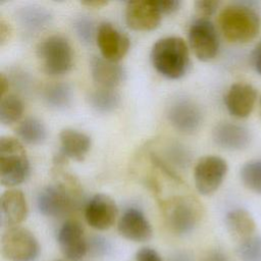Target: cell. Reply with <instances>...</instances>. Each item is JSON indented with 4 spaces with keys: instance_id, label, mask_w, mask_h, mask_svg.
Instances as JSON below:
<instances>
[{
    "instance_id": "1",
    "label": "cell",
    "mask_w": 261,
    "mask_h": 261,
    "mask_svg": "<svg viewBox=\"0 0 261 261\" xmlns=\"http://www.w3.org/2000/svg\"><path fill=\"white\" fill-rule=\"evenodd\" d=\"M218 23L224 38L232 43H248L254 40L261 30L258 12L241 3L225 6L219 13Z\"/></svg>"
},
{
    "instance_id": "2",
    "label": "cell",
    "mask_w": 261,
    "mask_h": 261,
    "mask_svg": "<svg viewBox=\"0 0 261 261\" xmlns=\"http://www.w3.org/2000/svg\"><path fill=\"white\" fill-rule=\"evenodd\" d=\"M151 60L161 75L170 80L179 79L189 67L188 46L179 37L172 36L159 39L152 47Z\"/></svg>"
},
{
    "instance_id": "3",
    "label": "cell",
    "mask_w": 261,
    "mask_h": 261,
    "mask_svg": "<svg viewBox=\"0 0 261 261\" xmlns=\"http://www.w3.org/2000/svg\"><path fill=\"white\" fill-rule=\"evenodd\" d=\"M30 161L21 142L12 137L0 139V180L4 187H15L25 180Z\"/></svg>"
},
{
    "instance_id": "4",
    "label": "cell",
    "mask_w": 261,
    "mask_h": 261,
    "mask_svg": "<svg viewBox=\"0 0 261 261\" xmlns=\"http://www.w3.org/2000/svg\"><path fill=\"white\" fill-rule=\"evenodd\" d=\"M162 212L168 228L175 234H187L199 223L202 207L192 196H175L162 202Z\"/></svg>"
},
{
    "instance_id": "5",
    "label": "cell",
    "mask_w": 261,
    "mask_h": 261,
    "mask_svg": "<svg viewBox=\"0 0 261 261\" xmlns=\"http://www.w3.org/2000/svg\"><path fill=\"white\" fill-rule=\"evenodd\" d=\"M37 56L43 70L50 75L66 73L72 65V49L62 36L53 35L39 43Z\"/></svg>"
},
{
    "instance_id": "6",
    "label": "cell",
    "mask_w": 261,
    "mask_h": 261,
    "mask_svg": "<svg viewBox=\"0 0 261 261\" xmlns=\"http://www.w3.org/2000/svg\"><path fill=\"white\" fill-rule=\"evenodd\" d=\"M1 252L8 261H35L40 254V245L32 231L13 226L2 234Z\"/></svg>"
},
{
    "instance_id": "7",
    "label": "cell",
    "mask_w": 261,
    "mask_h": 261,
    "mask_svg": "<svg viewBox=\"0 0 261 261\" xmlns=\"http://www.w3.org/2000/svg\"><path fill=\"white\" fill-rule=\"evenodd\" d=\"M80 195V192L56 181L53 186L46 187L39 193L37 206L45 216H64L76 207Z\"/></svg>"
},
{
    "instance_id": "8",
    "label": "cell",
    "mask_w": 261,
    "mask_h": 261,
    "mask_svg": "<svg viewBox=\"0 0 261 261\" xmlns=\"http://www.w3.org/2000/svg\"><path fill=\"white\" fill-rule=\"evenodd\" d=\"M227 172L226 161L214 155L200 158L194 169V179L198 192L202 195H211L222 184Z\"/></svg>"
},
{
    "instance_id": "9",
    "label": "cell",
    "mask_w": 261,
    "mask_h": 261,
    "mask_svg": "<svg viewBox=\"0 0 261 261\" xmlns=\"http://www.w3.org/2000/svg\"><path fill=\"white\" fill-rule=\"evenodd\" d=\"M189 43L201 61L213 59L219 49V40L214 24L208 18H198L189 31Z\"/></svg>"
},
{
    "instance_id": "10",
    "label": "cell",
    "mask_w": 261,
    "mask_h": 261,
    "mask_svg": "<svg viewBox=\"0 0 261 261\" xmlns=\"http://www.w3.org/2000/svg\"><path fill=\"white\" fill-rule=\"evenodd\" d=\"M167 118L177 130L185 134H192L200 127L203 115L201 108L196 102L187 97H179L169 105Z\"/></svg>"
},
{
    "instance_id": "11",
    "label": "cell",
    "mask_w": 261,
    "mask_h": 261,
    "mask_svg": "<svg viewBox=\"0 0 261 261\" xmlns=\"http://www.w3.org/2000/svg\"><path fill=\"white\" fill-rule=\"evenodd\" d=\"M57 243L62 255L70 261L82 260L89 250L84 228L76 220H67L60 226Z\"/></svg>"
},
{
    "instance_id": "12",
    "label": "cell",
    "mask_w": 261,
    "mask_h": 261,
    "mask_svg": "<svg viewBox=\"0 0 261 261\" xmlns=\"http://www.w3.org/2000/svg\"><path fill=\"white\" fill-rule=\"evenodd\" d=\"M162 13L155 0H135L126 4L125 20L135 31H152L159 25Z\"/></svg>"
},
{
    "instance_id": "13",
    "label": "cell",
    "mask_w": 261,
    "mask_h": 261,
    "mask_svg": "<svg viewBox=\"0 0 261 261\" xmlns=\"http://www.w3.org/2000/svg\"><path fill=\"white\" fill-rule=\"evenodd\" d=\"M96 40L102 57L110 61H119L129 49L127 36L109 22L100 23L97 29Z\"/></svg>"
},
{
    "instance_id": "14",
    "label": "cell",
    "mask_w": 261,
    "mask_h": 261,
    "mask_svg": "<svg viewBox=\"0 0 261 261\" xmlns=\"http://www.w3.org/2000/svg\"><path fill=\"white\" fill-rule=\"evenodd\" d=\"M117 214L118 209L114 200L105 194L93 196L85 207V218L88 224L98 230L111 227Z\"/></svg>"
},
{
    "instance_id": "15",
    "label": "cell",
    "mask_w": 261,
    "mask_h": 261,
    "mask_svg": "<svg viewBox=\"0 0 261 261\" xmlns=\"http://www.w3.org/2000/svg\"><path fill=\"white\" fill-rule=\"evenodd\" d=\"M257 99L256 89L247 83L232 84L225 96L224 104L227 111L237 118L248 117L255 105Z\"/></svg>"
},
{
    "instance_id": "16",
    "label": "cell",
    "mask_w": 261,
    "mask_h": 261,
    "mask_svg": "<svg viewBox=\"0 0 261 261\" xmlns=\"http://www.w3.org/2000/svg\"><path fill=\"white\" fill-rule=\"evenodd\" d=\"M117 229L124 239L137 243L147 242L152 238V226L145 214L137 208H128L118 220Z\"/></svg>"
},
{
    "instance_id": "17",
    "label": "cell",
    "mask_w": 261,
    "mask_h": 261,
    "mask_svg": "<svg viewBox=\"0 0 261 261\" xmlns=\"http://www.w3.org/2000/svg\"><path fill=\"white\" fill-rule=\"evenodd\" d=\"M212 137L217 146L230 151L243 150L248 147L251 141V135L247 127L229 121L216 124Z\"/></svg>"
},
{
    "instance_id": "18",
    "label": "cell",
    "mask_w": 261,
    "mask_h": 261,
    "mask_svg": "<svg viewBox=\"0 0 261 261\" xmlns=\"http://www.w3.org/2000/svg\"><path fill=\"white\" fill-rule=\"evenodd\" d=\"M28 215V204L23 193L9 189L1 195V222L8 227L17 226Z\"/></svg>"
},
{
    "instance_id": "19",
    "label": "cell",
    "mask_w": 261,
    "mask_h": 261,
    "mask_svg": "<svg viewBox=\"0 0 261 261\" xmlns=\"http://www.w3.org/2000/svg\"><path fill=\"white\" fill-rule=\"evenodd\" d=\"M91 74L98 88L114 89L124 80L123 68L114 61L103 57H94L91 60Z\"/></svg>"
},
{
    "instance_id": "20",
    "label": "cell",
    "mask_w": 261,
    "mask_h": 261,
    "mask_svg": "<svg viewBox=\"0 0 261 261\" xmlns=\"http://www.w3.org/2000/svg\"><path fill=\"white\" fill-rule=\"evenodd\" d=\"M61 152L65 158L82 161L91 148L90 137L74 128H64L59 134Z\"/></svg>"
},
{
    "instance_id": "21",
    "label": "cell",
    "mask_w": 261,
    "mask_h": 261,
    "mask_svg": "<svg viewBox=\"0 0 261 261\" xmlns=\"http://www.w3.org/2000/svg\"><path fill=\"white\" fill-rule=\"evenodd\" d=\"M225 224L228 230L242 240L254 234L256 224L252 215L245 209L236 208L227 212Z\"/></svg>"
},
{
    "instance_id": "22",
    "label": "cell",
    "mask_w": 261,
    "mask_h": 261,
    "mask_svg": "<svg viewBox=\"0 0 261 261\" xmlns=\"http://www.w3.org/2000/svg\"><path fill=\"white\" fill-rule=\"evenodd\" d=\"M18 138L30 145H40L47 137V130L44 123L36 117H27L16 126Z\"/></svg>"
},
{
    "instance_id": "23",
    "label": "cell",
    "mask_w": 261,
    "mask_h": 261,
    "mask_svg": "<svg viewBox=\"0 0 261 261\" xmlns=\"http://www.w3.org/2000/svg\"><path fill=\"white\" fill-rule=\"evenodd\" d=\"M17 18L22 27L30 31H38L50 22V12L41 6L30 5L17 11Z\"/></svg>"
},
{
    "instance_id": "24",
    "label": "cell",
    "mask_w": 261,
    "mask_h": 261,
    "mask_svg": "<svg viewBox=\"0 0 261 261\" xmlns=\"http://www.w3.org/2000/svg\"><path fill=\"white\" fill-rule=\"evenodd\" d=\"M44 100L52 108L64 109L71 103V88L64 83L48 85L44 90Z\"/></svg>"
},
{
    "instance_id": "25",
    "label": "cell",
    "mask_w": 261,
    "mask_h": 261,
    "mask_svg": "<svg viewBox=\"0 0 261 261\" xmlns=\"http://www.w3.org/2000/svg\"><path fill=\"white\" fill-rule=\"evenodd\" d=\"M90 105L99 112H110L116 109L120 102L119 94L114 89L97 88L89 95Z\"/></svg>"
},
{
    "instance_id": "26",
    "label": "cell",
    "mask_w": 261,
    "mask_h": 261,
    "mask_svg": "<svg viewBox=\"0 0 261 261\" xmlns=\"http://www.w3.org/2000/svg\"><path fill=\"white\" fill-rule=\"evenodd\" d=\"M23 113L22 101L13 94L1 97L0 121L3 125H10L20 119Z\"/></svg>"
},
{
    "instance_id": "27",
    "label": "cell",
    "mask_w": 261,
    "mask_h": 261,
    "mask_svg": "<svg viewBox=\"0 0 261 261\" xmlns=\"http://www.w3.org/2000/svg\"><path fill=\"white\" fill-rule=\"evenodd\" d=\"M243 184L252 192L261 195V160L246 162L240 171Z\"/></svg>"
},
{
    "instance_id": "28",
    "label": "cell",
    "mask_w": 261,
    "mask_h": 261,
    "mask_svg": "<svg viewBox=\"0 0 261 261\" xmlns=\"http://www.w3.org/2000/svg\"><path fill=\"white\" fill-rule=\"evenodd\" d=\"M238 255L242 261H261V237L253 234L242 240Z\"/></svg>"
},
{
    "instance_id": "29",
    "label": "cell",
    "mask_w": 261,
    "mask_h": 261,
    "mask_svg": "<svg viewBox=\"0 0 261 261\" xmlns=\"http://www.w3.org/2000/svg\"><path fill=\"white\" fill-rule=\"evenodd\" d=\"M74 30L80 39L85 43L92 42L94 37L97 36L93 21L87 17L77 18L74 22Z\"/></svg>"
},
{
    "instance_id": "30",
    "label": "cell",
    "mask_w": 261,
    "mask_h": 261,
    "mask_svg": "<svg viewBox=\"0 0 261 261\" xmlns=\"http://www.w3.org/2000/svg\"><path fill=\"white\" fill-rule=\"evenodd\" d=\"M219 2L215 0H199L195 2V9L201 18H207L216 11Z\"/></svg>"
},
{
    "instance_id": "31",
    "label": "cell",
    "mask_w": 261,
    "mask_h": 261,
    "mask_svg": "<svg viewBox=\"0 0 261 261\" xmlns=\"http://www.w3.org/2000/svg\"><path fill=\"white\" fill-rule=\"evenodd\" d=\"M108 249V242L101 237H95L89 242V250H91L95 255H104L107 253Z\"/></svg>"
},
{
    "instance_id": "32",
    "label": "cell",
    "mask_w": 261,
    "mask_h": 261,
    "mask_svg": "<svg viewBox=\"0 0 261 261\" xmlns=\"http://www.w3.org/2000/svg\"><path fill=\"white\" fill-rule=\"evenodd\" d=\"M136 261H162L160 255L152 248H142L136 254Z\"/></svg>"
},
{
    "instance_id": "33",
    "label": "cell",
    "mask_w": 261,
    "mask_h": 261,
    "mask_svg": "<svg viewBox=\"0 0 261 261\" xmlns=\"http://www.w3.org/2000/svg\"><path fill=\"white\" fill-rule=\"evenodd\" d=\"M157 5L162 14H168L176 11L180 6L178 0H158Z\"/></svg>"
},
{
    "instance_id": "34",
    "label": "cell",
    "mask_w": 261,
    "mask_h": 261,
    "mask_svg": "<svg viewBox=\"0 0 261 261\" xmlns=\"http://www.w3.org/2000/svg\"><path fill=\"white\" fill-rule=\"evenodd\" d=\"M252 64L256 72L261 75V41L257 44L252 53Z\"/></svg>"
},
{
    "instance_id": "35",
    "label": "cell",
    "mask_w": 261,
    "mask_h": 261,
    "mask_svg": "<svg viewBox=\"0 0 261 261\" xmlns=\"http://www.w3.org/2000/svg\"><path fill=\"white\" fill-rule=\"evenodd\" d=\"M202 261H229L228 257L219 250H212L205 255Z\"/></svg>"
},
{
    "instance_id": "36",
    "label": "cell",
    "mask_w": 261,
    "mask_h": 261,
    "mask_svg": "<svg viewBox=\"0 0 261 261\" xmlns=\"http://www.w3.org/2000/svg\"><path fill=\"white\" fill-rule=\"evenodd\" d=\"M10 35V27L9 24L6 22V20L1 17L0 18V44L3 45L7 39L9 38Z\"/></svg>"
},
{
    "instance_id": "37",
    "label": "cell",
    "mask_w": 261,
    "mask_h": 261,
    "mask_svg": "<svg viewBox=\"0 0 261 261\" xmlns=\"http://www.w3.org/2000/svg\"><path fill=\"white\" fill-rule=\"evenodd\" d=\"M9 88V82H8V77L1 72L0 74V96L3 97L6 95V92L8 91Z\"/></svg>"
},
{
    "instance_id": "38",
    "label": "cell",
    "mask_w": 261,
    "mask_h": 261,
    "mask_svg": "<svg viewBox=\"0 0 261 261\" xmlns=\"http://www.w3.org/2000/svg\"><path fill=\"white\" fill-rule=\"evenodd\" d=\"M169 261H193V259L188 253L177 252L171 255Z\"/></svg>"
},
{
    "instance_id": "39",
    "label": "cell",
    "mask_w": 261,
    "mask_h": 261,
    "mask_svg": "<svg viewBox=\"0 0 261 261\" xmlns=\"http://www.w3.org/2000/svg\"><path fill=\"white\" fill-rule=\"evenodd\" d=\"M83 5H86L88 7H93V8H101L105 5L108 4L107 1L104 0H86L82 2Z\"/></svg>"
},
{
    "instance_id": "40",
    "label": "cell",
    "mask_w": 261,
    "mask_h": 261,
    "mask_svg": "<svg viewBox=\"0 0 261 261\" xmlns=\"http://www.w3.org/2000/svg\"><path fill=\"white\" fill-rule=\"evenodd\" d=\"M259 106H260V113H261V97H260V100H259Z\"/></svg>"
},
{
    "instance_id": "41",
    "label": "cell",
    "mask_w": 261,
    "mask_h": 261,
    "mask_svg": "<svg viewBox=\"0 0 261 261\" xmlns=\"http://www.w3.org/2000/svg\"><path fill=\"white\" fill-rule=\"evenodd\" d=\"M57 261H61V260H57Z\"/></svg>"
}]
</instances>
